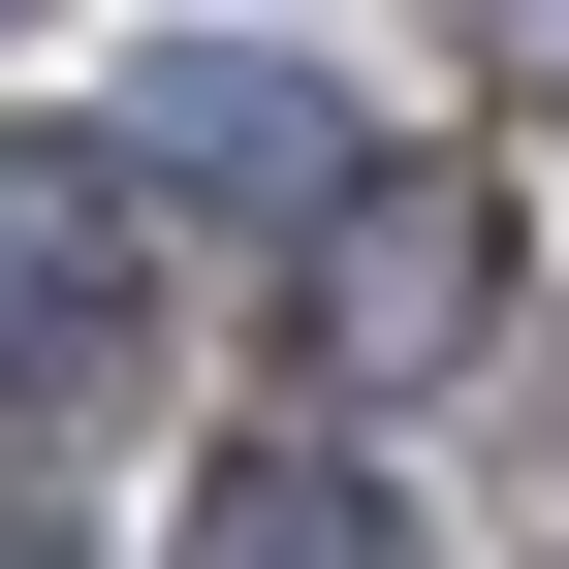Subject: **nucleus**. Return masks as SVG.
Masks as SVG:
<instances>
[{"label":"nucleus","instance_id":"1","mask_svg":"<svg viewBox=\"0 0 569 569\" xmlns=\"http://www.w3.org/2000/svg\"><path fill=\"white\" fill-rule=\"evenodd\" d=\"M96 159H127V222H317V190H348V159H380V127H348V96H317V63H253V32H190V63H159V96H127V127H96Z\"/></svg>","mask_w":569,"mask_h":569},{"label":"nucleus","instance_id":"2","mask_svg":"<svg viewBox=\"0 0 569 569\" xmlns=\"http://www.w3.org/2000/svg\"><path fill=\"white\" fill-rule=\"evenodd\" d=\"M284 253H317V348H348V380H443L475 284H507V190H475V159H348Z\"/></svg>","mask_w":569,"mask_h":569},{"label":"nucleus","instance_id":"3","mask_svg":"<svg viewBox=\"0 0 569 569\" xmlns=\"http://www.w3.org/2000/svg\"><path fill=\"white\" fill-rule=\"evenodd\" d=\"M127 317H159V222H127V159L96 127H0V380H127Z\"/></svg>","mask_w":569,"mask_h":569},{"label":"nucleus","instance_id":"4","mask_svg":"<svg viewBox=\"0 0 569 569\" xmlns=\"http://www.w3.org/2000/svg\"><path fill=\"white\" fill-rule=\"evenodd\" d=\"M190 569H411V507H380V443H222L190 475Z\"/></svg>","mask_w":569,"mask_h":569},{"label":"nucleus","instance_id":"5","mask_svg":"<svg viewBox=\"0 0 569 569\" xmlns=\"http://www.w3.org/2000/svg\"><path fill=\"white\" fill-rule=\"evenodd\" d=\"M0 569H63V507H32V475H0Z\"/></svg>","mask_w":569,"mask_h":569}]
</instances>
